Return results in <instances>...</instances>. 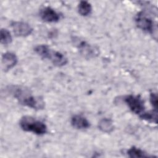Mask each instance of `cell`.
Returning <instances> with one entry per match:
<instances>
[{
    "mask_svg": "<svg viewBox=\"0 0 158 158\" xmlns=\"http://www.w3.org/2000/svg\"><path fill=\"white\" fill-rule=\"evenodd\" d=\"M13 95L19 103L34 109H42L44 106L43 99L34 96L30 90L22 86H16L13 89Z\"/></svg>",
    "mask_w": 158,
    "mask_h": 158,
    "instance_id": "cell-1",
    "label": "cell"
},
{
    "mask_svg": "<svg viewBox=\"0 0 158 158\" xmlns=\"http://www.w3.org/2000/svg\"><path fill=\"white\" fill-rule=\"evenodd\" d=\"M20 126L23 131H30L38 135H42L47 132V127L43 122L30 116L23 117L20 119Z\"/></svg>",
    "mask_w": 158,
    "mask_h": 158,
    "instance_id": "cell-2",
    "label": "cell"
},
{
    "mask_svg": "<svg viewBox=\"0 0 158 158\" xmlns=\"http://www.w3.org/2000/svg\"><path fill=\"white\" fill-rule=\"evenodd\" d=\"M135 22L137 27L144 31L152 33L154 29L153 20L144 12H139L135 18Z\"/></svg>",
    "mask_w": 158,
    "mask_h": 158,
    "instance_id": "cell-3",
    "label": "cell"
},
{
    "mask_svg": "<svg viewBox=\"0 0 158 158\" xmlns=\"http://www.w3.org/2000/svg\"><path fill=\"white\" fill-rule=\"evenodd\" d=\"M125 102L133 113L140 115L144 112V102L139 96L128 95L125 98Z\"/></svg>",
    "mask_w": 158,
    "mask_h": 158,
    "instance_id": "cell-4",
    "label": "cell"
},
{
    "mask_svg": "<svg viewBox=\"0 0 158 158\" xmlns=\"http://www.w3.org/2000/svg\"><path fill=\"white\" fill-rule=\"evenodd\" d=\"M11 27L14 33L17 36H27L33 31L31 27L24 22H14L11 24Z\"/></svg>",
    "mask_w": 158,
    "mask_h": 158,
    "instance_id": "cell-5",
    "label": "cell"
},
{
    "mask_svg": "<svg viewBox=\"0 0 158 158\" xmlns=\"http://www.w3.org/2000/svg\"><path fill=\"white\" fill-rule=\"evenodd\" d=\"M46 59L50 60L54 65L57 67L64 66L68 62L67 57L62 53L59 51H52L51 49L49 50Z\"/></svg>",
    "mask_w": 158,
    "mask_h": 158,
    "instance_id": "cell-6",
    "label": "cell"
},
{
    "mask_svg": "<svg viewBox=\"0 0 158 158\" xmlns=\"http://www.w3.org/2000/svg\"><path fill=\"white\" fill-rule=\"evenodd\" d=\"M17 63L16 55L10 52H7L2 56V68L4 72H7L13 68Z\"/></svg>",
    "mask_w": 158,
    "mask_h": 158,
    "instance_id": "cell-7",
    "label": "cell"
},
{
    "mask_svg": "<svg viewBox=\"0 0 158 158\" xmlns=\"http://www.w3.org/2000/svg\"><path fill=\"white\" fill-rule=\"evenodd\" d=\"M40 16L42 20L46 22H56L60 19L59 14L49 7H46L42 9Z\"/></svg>",
    "mask_w": 158,
    "mask_h": 158,
    "instance_id": "cell-8",
    "label": "cell"
},
{
    "mask_svg": "<svg viewBox=\"0 0 158 158\" xmlns=\"http://www.w3.org/2000/svg\"><path fill=\"white\" fill-rule=\"evenodd\" d=\"M78 49L80 53L85 57H93L98 55L97 49L94 47L89 45L85 41H80L78 44Z\"/></svg>",
    "mask_w": 158,
    "mask_h": 158,
    "instance_id": "cell-9",
    "label": "cell"
},
{
    "mask_svg": "<svg viewBox=\"0 0 158 158\" xmlns=\"http://www.w3.org/2000/svg\"><path fill=\"white\" fill-rule=\"evenodd\" d=\"M72 125L79 130L88 128L90 126V123L86 117L81 115H75L72 117L71 119Z\"/></svg>",
    "mask_w": 158,
    "mask_h": 158,
    "instance_id": "cell-10",
    "label": "cell"
},
{
    "mask_svg": "<svg viewBox=\"0 0 158 158\" xmlns=\"http://www.w3.org/2000/svg\"><path fill=\"white\" fill-rule=\"evenodd\" d=\"M78 10L79 14L82 16H87L91 12L92 7L88 1H80L78 6Z\"/></svg>",
    "mask_w": 158,
    "mask_h": 158,
    "instance_id": "cell-11",
    "label": "cell"
},
{
    "mask_svg": "<svg viewBox=\"0 0 158 158\" xmlns=\"http://www.w3.org/2000/svg\"><path fill=\"white\" fill-rule=\"evenodd\" d=\"M98 127L101 131L106 133H110L114 129V127L111 120L106 118L102 119L99 122L98 124Z\"/></svg>",
    "mask_w": 158,
    "mask_h": 158,
    "instance_id": "cell-12",
    "label": "cell"
},
{
    "mask_svg": "<svg viewBox=\"0 0 158 158\" xmlns=\"http://www.w3.org/2000/svg\"><path fill=\"white\" fill-rule=\"evenodd\" d=\"M127 154L130 157H135V158H138V157H149V156L144 152L141 149L136 148L135 146L131 147L127 151Z\"/></svg>",
    "mask_w": 158,
    "mask_h": 158,
    "instance_id": "cell-13",
    "label": "cell"
},
{
    "mask_svg": "<svg viewBox=\"0 0 158 158\" xmlns=\"http://www.w3.org/2000/svg\"><path fill=\"white\" fill-rule=\"evenodd\" d=\"M140 118L146 120L148 121H151L155 123H157V110H152L149 112H143L139 115Z\"/></svg>",
    "mask_w": 158,
    "mask_h": 158,
    "instance_id": "cell-14",
    "label": "cell"
},
{
    "mask_svg": "<svg viewBox=\"0 0 158 158\" xmlns=\"http://www.w3.org/2000/svg\"><path fill=\"white\" fill-rule=\"evenodd\" d=\"M1 43L2 44L7 45L11 43L12 41V36L10 32L4 28H2L1 30Z\"/></svg>",
    "mask_w": 158,
    "mask_h": 158,
    "instance_id": "cell-15",
    "label": "cell"
},
{
    "mask_svg": "<svg viewBox=\"0 0 158 158\" xmlns=\"http://www.w3.org/2000/svg\"><path fill=\"white\" fill-rule=\"evenodd\" d=\"M150 102L155 110H157V96L155 93H151L150 94Z\"/></svg>",
    "mask_w": 158,
    "mask_h": 158,
    "instance_id": "cell-16",
    "label": "cell"
}]
</instances>
